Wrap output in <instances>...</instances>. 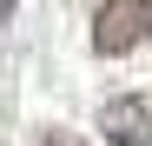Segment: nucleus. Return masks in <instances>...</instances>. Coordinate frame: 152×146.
<instances>
[{"instance_id": "f257e3e1", "label": "nucleus", "mask_w": 152, "mask_h": 146, "mask_svg": "<svg viewBox=\"0 0 152 146\" xmlns=\"http://www.w3.org/2000/svg\"><path fill=\"white\" fill-rule=\"evenodd\" d=\"M152 33V0H99V13H93V53H132V46Z\"/></svg>"}, {"instance_id": "f03ea898", "label": "nucleus", "mask_w": 152, "mask_h": 146, "mask_svg": "<svg viewBox=\"0 0 152 146\" xmlns=\"http://www.w3.org/2000/svg\"><path fill=\"white\" fill-rule=\"evenodd\" d=\"M99 133H106L113 146H152V106L139 100V93H119V100L99 106Z\"/></svg>"}, {"instance_id": "7ed1b4c3", "label": "nucleus", "mask_w": 152, "mask_h": 146, "mask_svg": "<svg viewBox=\"0 0 152 146\" xmlns=\"http://www.w3.org/2000/svg\"><path fill=\"white\" fill-rule=\"evenodd\" d=\"M40 146H80V139H73V133H66V126H53V133H46V139H40Z\"/></svg>"}, {"instance_id": "20e7f679", "label": "nucleus", "mask_w": 152, "mask_h": 146, "mask_svg": "<svg viewBox=\"0 0 152 146\" xmlns=\"http://www.w3.org/2000/svg\"><path fill=\"white\" fill-rule=\"evenodd\" d=\"M7 20H13V0H0V27H7Z\"/></svg>"}]
</instances>
